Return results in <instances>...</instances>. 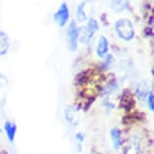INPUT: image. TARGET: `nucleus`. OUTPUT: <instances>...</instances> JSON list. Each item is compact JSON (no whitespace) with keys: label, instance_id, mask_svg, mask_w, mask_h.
I'll list each match as a JSON object with an SVG mask.
<instances>
[{"label":"nucleus","instance_id":"4","mask_svg":"<svg viewBox=\"0 0 154 154\" xmlns=\"http://www.w3.org/2000/svg\"><path fill=\"white\" fill-rule=\"evenodd\" d=\"M54 21H56V23L60 27L65 26L69 18V10L68 5L66 3H63L60 5L57 11L54 13Z\"/></svg>","mask_w":154,"mask_h":154},{"label":"nucleus","instance_id":"10","mask_svg":"<svg viewBox=\"0 0 154 154\" xmlns=\"http://www.w3.org/2000/svg\"><path fill=\"white\" fill-rule=\"evenodd\" d=\"M77 18L80 22L86 21L87 19V15L85 13V3L84 2L80 3V5L77 8Z\"/></svg>","mask_w":154,"mask_h":154},{"label":"nucleus","instance_id":"11","mask_svg":"<svg viewBox=\"0 0 154 154\" xmlns=\"http://www.w3.org/2000/svg\"><path fill=\"white\" fill-rule=\"evenodd\" d=\"M125 2L123 1V0H113V1L111 2V8L114 11H117V12H119V11L123 10L125 8Z\"/></svg>","mask_w":154,"mask_h":154},{"label":"nucleus","instance_id":"6","mask_svg":"<svg viewBox=\"0 0 154 154\" xmlns=\"http://www.w3.org/2000/svg\"><path fill=\"white\" fill-rule=\"evenodd\" d=\"M109 51V42L105 36H101L97 46V56L101 59L105 57Z\"/></svg>","mask_w":154,"mask_h":154},{"label":"nucleus","instance_id":"9","mask_svg":"<svg viewBox=\"0 0 154 154\" xmlns=\"http://www.w3.org/2000/svg\"><path fill=\"white\" fill-rule=\"evenodd\" d=\"M9 49V39L7 34L0 31V56H4Z\"/></svg>","mask_w":154,"mask_h":154},{"label":"nucleus","instance_id":"2","mask_svg":"<svg viewBox=\"0 0 154 154\" xmlns=\"http://www.w3.org/2000/svg\"><path fill=\"white\" fill-rule=\"evenodd\" d=\"M99 25L94 18H91L86 26L79 29V40L82 43H88L98 30Z\"/></svg>","mask_w":154,"mask_h":154},{"label":"nucleus","instance_id":"13","mask_svg":"<svg viewBox=\"0 0 154 154\" xmlns=\"http://www.w3.org/2000/svg\"><path fill=\"white\" fill-rule=\"evenodd\" d=\"M84 135L82 134V133H78L77 135H75V141H77L78 143V147H79V151H81V149H82V144L84 142Z\"/></svg>","mask_w":154,"mask_h":154},{"label":"nucleus","instance_id":"8","mask_svg":"<svg viewBox=\"0 0 154 154\" xmlns=\"http://www.w3.org/2000/svg\"><path fill=\"white\" fill-rule=\"evenodd\" d=\"M4 130L5 133H6L7 139L9 140V142H13L14 138H15V134H16V125L13 123V122L10 121H6L4 123Z\"/></svg>","mask_w":154,"mask_h":154},{"label":"nucleus","instance_id":"7","mask_svg":"<svg viewBox=\"0 0 154 154\" xmlns=\"http://www.w3.org/2000/svg\"><path fill=\"white\" fill-rule=\"evenodd\" d=\"M110 137H111L112 144H113L114 149L118 150L119 148L122 146V144H123L121 131L118 129V128H113V129H111V131H110Z\"/></svg>","mask_w":154,"mask_h":154},{"label":"nucleus","instance_id":"5","mask_svg":"<svg viewBox=\"0 0 154 154\" xmlns=\"http://www.w3.org/2000/svg\"><path fill=\"white\" fill-rule=\"evenodd\" d=\"M140 152V140L137 136H133L127 144L125 154H139Z\"/></svg>","mask_w":154,"mask_h":154},{"label":"nucleus","instance_id":"3","mask_svg":"<svg viewBox=\"0 0 154 154\" xmlns=\"http://www.w3.org/2000/svg\"><path fill=\"white\" fill-rule=\"evenodd\" d=\"M68 36L69 48L71 51H74L78 48V40H79V28H78L75 22H71L66 32Z\"/></svg>","mask_w":154,"mask_h":154},{"label":"nucleus","instance_id":"1","mask_svg":"<svg viewBox=\"0 0 154 154\" xmlns=\"http://www.w3.org/2000/svg\"><path fill=\"white\" fill-rule=\"evenodd\" d=\"M115 30L120 38L127 42L131 40L135 35L134 26L132 22L128 19H119L115 23Z\"/></svg>","mask_w":154,"mask_h":154},{"label":"nucleus","instance_id":"12","mask_svg":"<svg viewBox=\"0 0 154 154\" xmlns=\"http://www.w3.org/2000/svg\"><path fill=\"white\" fill-rule=\"evenodd\" d=\"M147 107L151 112L154 111V95L152 91L147 95Z\"/></svg>","mask_w":154,"mask_h":154}]
</instances>
